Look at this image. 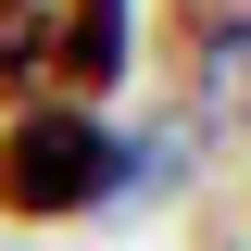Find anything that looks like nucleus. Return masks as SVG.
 Returning a JSON list of instances; mask_svg holds the SVG:
<instances>
[{"label":"nucleus","instance_id":"f257e3e1","mask_svg":"<svg viewBox=\"0 0 251 251\" xmlns=\"http://www.w3.org/2000/svg\"><path fill=\"white\" fill-rule=\"evenodd\" d=\"M126 201V138L88 100H25L0 113V226H75Z\"/></svg>","mask_w":251,"mask_h":251},{"label":"nucleus","instance_id":"f03ea898","mask_svg":"<svg viewBox=\"0 0 251 251\" xmlns=\"http://www.w3.org/2000/svg\"><path fill=\"white\" fill-rule=\"evenodd\" d=\"M126 38H138V0H13L0 13V113L25 100H88L126 88Z\"/></svg>","mask_w":251,"mask_h":251},{"label":"nucleus","instance_id":"7ed1b4c3","mask_svg":"<svg viewBox=\"0 0 251 251\" xmlns=\"http://www.w3.org/2000/svg\"><path fill=\"white\" fill-rule=\"evenodd\" d=\"M239 25H251V0H151V50H163V75H201Z\"/></svg>","mask_w":251,"mask_h":251},{"label":"nucleus","instance_id":"20e7f679","mask_svg":"<svg viewBox=\"0 0 251 251\" xmlns=\"http://www.w3.org/2000/svg\"><path fill=\"white\" fill-rule=\"evenodd\" d=\"M188 151H201V113H163V126H138V138H126V188H188Z\"/></svg>","mask_w":251,"mask_h":251},{"label":"nucleus","instance_id":"39448f33","mask_svg":"<svg viewBox=\"0 0 251 251\" xmlns=\"http://www.w3.org/2000/svg\"><path fill=\"white\" fill-rule=\"evenodd\" d=\"M201 75H214V113H226V126H251V25L226 38V50L201 63Z\"/></svg>","mask_w":251,"mask_h":251},{"label":"nucleus","instance_id":"423d86ee","mask_svg":"<svg viewBox=\"0 0 251 251\" xmlns=\"http://www.w3.org/2000/svg\"><path fill=\"white\" fill-rule=\"evenodd\" d=\"M0 13H13V0H0Z\"/></svg>","mask_w":251,"mask_h":251}]
</instances>
